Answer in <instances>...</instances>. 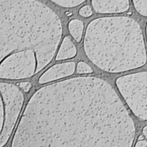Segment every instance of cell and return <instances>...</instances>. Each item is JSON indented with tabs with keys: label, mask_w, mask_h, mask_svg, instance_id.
Masks as SVG:
<instances>
[{
	"label": "cell",
	"mask_w": 147,
	"mask_h": 147,
	"mask_svg": "<svg viewBox=\"0 0 147 147\" xmlns=\"http://www.w3.org/2000/svg\"><path fill=\"white\" fill-rule=\"evenodd\" d=\"M93 72L92 68L86 63L83 61H80L77 64V72L79 74H91Z\"/></svg>",
	"instance_id": "13"
},
{
	"label": "cell",
	"mask_w": 147,
	"mask_h": 147,
	"mask_svg": "<svg viewBox=\"0 0 147 147\" xmlns=\"http://www.w3.org/2000/svg\"><path fill=\"white\" fill-rule=\"evenodd\" d=\"M62 34L61 20L37 0H1V61L14 51L32 50L36 72L52 59Z\"/></svg>",
	"instance_id": "2"
},
{
	"label": "cell",
	"mask_w": 147,
	"mask_h": 147,
	"mask_svg": "<svg viewBox=\"0 0 147 147\" xmlns=\"http://www.w3.org/2000/svg\"><path fill=\"white\" fill-rule=\"evenodd\" d=\"M36 56L32 50L14 52L1 61V78L21 79L31 77L36 72Z\"/></svg>",
	"instance_id": "6"
},
{
	"label": "cell",
	"mask_w": 147,
	"mask_h": 147,
	"mask_svg": "<svg viewBox=\"0 0 147 147\" xmlns=\"http://www.w3.org/2000/svg\"><path fill=\"white\" fill-rule=\"evenodd\" d=\"M56 5L67 8L76 7L86 0H50Z\"/></svg>",
	"instance_id": "11"
},
{
	"label": "cell",
	"mask_w": 147,
	"mask_h": 147,
	"mask_svg": "<svg viewBox=\"0 0 147 147\" xmlns=\"http://www.w3.org/2000/svg\"><path fill=\"white\" fill-rule=\"evenodd\" d=\"M77 51L71 40L69 37H65L59 47L55 57L56 61L66 60L74 57Z\"/></svg>",
	"instance_id": "9"
},
{
	"label": "cell",
	"mask_w": 147,
	"mask_h": 147,
	"mask_svg": "<svg viewBox=\"0 0 147 147\" xmlns=\"http://www.w3.org/2000/svg\"><path fill=\"white\" fill-rule=\"evenodd\" d=\"M116 84L133 114L140 119L147 120V71L119 77Z\"/></svg>",
	"instance_id": "4"
},
{
	"label": "cell",
	"mask_w": 147,
	"mask_h": 147,
	"mask_svg": "<svg viewBox=\"0 0 147 147\" xmlns=\"http://www.w3.org/2000/svg\"><path fill=\"white\" fill-rule=\"evenodd\" d=\"M75 71L74 62H65L55 64L44 72L39 79V83L44 84L72 75Z\"/></svg>",
	"instance_id": "7"
},
{
	"label": "cell",
	"mask_w": 147,
	"mask_h": 147,
	"mask_svg": "<svg viewBox=\"0 0 147 147\" xmlns=\"http://www.w3.org/2000/svg\"><path fill=\"white\" fill-rule=\"evenodd\" d=\"M143 134L145 136V137H146V138L147 139V125L145 126L144 128H143Z\"/></svg>",
	"instance_id": "17"
},
{
	"label": "cell",
	"mask_w": 147,
	"mask_h": 147,
	"mask_svg": "<svg viewBox=\"0 0 147 147\" xmlns=\"http://www.w3.org/2000/svg\"><path fill=\"white\" fill-rule=\"evenodd\" d=\"M79 14L84 17H89L92 14V10L91 7L88 5H85L80 8L79 10Z\"/></svg>",
	"instance_id": "14"
},
{
	"label": "cell",
	"mask_w": 147,
	"mask_h": 147,
	"mask_svg": "<svg viewBox=\"0 0 147 147\" xmlns=\"http://www.w3.org/2000/svg\"><path fill=\"white\" fill-rule=\"evenodd\" d=\"M145 36H146V42H147V23L145 25Z\"/></svg>",
	"instance_id": "18"
},
{
	"label": "cell",
	"mask_w": 147,
	"mask_h": 147,
	"mask_svg": "<svg viewBox=\"0 0 147 147\" xmlns=\"http://www.w3.org/2000/svg\"><path fill=\"white\" fill-rule=\"evenodd\" d=\"M1 100L4 106V121L1 129V147L9 139L16 123L24 102V95L20 90L12 84L1 83Z\"/></svg>",
	"instance_id": "5"
},
{
	"label": "cell",
	"mask_w": 147,
	"mask_h": 147,
	"mask_svg": "<svg viewBox=\"0 0 147 147\" xmlns=\"http://www.w3.org/2000/svg\"><path fill=\"white\" fill-rule=\"evenodd\" d=\"M134 136L133 120L110 84L82 76L32 95L12 147H131Z\"/></svg>",
	"instance_id": "1"
},
{
	"label": "cell",
	"mask_w": 147,
	"mask_h": 147,
	"mask_svg": "<svg viewBox=\"0 0 147 147\" xmlns=\"http://www.w3.org/2000/svg\"><path fill=\"white\" fill-rule=\"evenodd\" d=\"M135 147H147V141L144 139H140L137 142Z\"/></svg>",
	"instance_id": "16"
},
{
	"label": "cell",
	"mask_w": 147,
	"mask_h": 147,
	"mask_svg": "<svg viewBox=\"0 0 147 147\" xmlns=\"http://www.w3.org/2000/svg\"><path fill=\"white\" fill-rule=\"evenodd\" d=\"M69 30L76 41L80 42L84 31V24L79 20H72L69 23Z\"/></svg>",
	"instance_id": "10"
},
{
	"label": "cell",
	"mask_w": 147,
	"mask_h": 147,
	"mask_svg": "<svg viewBox=\"0 0 147 147\" xmlns=\"http://www.w3.org/2000/svg\"><path fill=\"white\" fill-rule=\"evenodd\" d=\"M135 10L141 16L147 17V0H132Z\"/></svg>",
	"instance_id": "12"
},
{
	"label": "cell",
	"mask_w": 147,
	"mask_h": 147,
	"mask_svg": "<svg viewBox=\"0 0 147 147\" xmlns=\"http://www.w3.org/2000/svg\"><path fill=\"white\" fill-rule=\"evenodd\" d=\"M18 86L24 92H28L31 88V84L29 82H20L18 83Z\"/></svg>",
	"instance_id": "15"
},
{
	"label": "cell",
	"mask_w": 147,
	"mask_h": 147,
	"mask_svg": "<svg viewBox=\"0 0 147 147\" xmlns=\"http://www.w3.org/2000/svg\"><path fill=\"white\" fill-rule=\"evenodd\" d=\"M129 0H92L95 11L101 14H118L127 11Z\"/></svg>",
	"instance_id": "8"
},
{
	"label": "cell",
	"mask_w": 147,
	"mask_h": 147,
	"mask_svg": "<svg viewBox=\"0 0 147 147\" xmlns=\"http://www.w3.org/2000/svg\"><path fill=\"white\" fill-rule=\"evenodd\" d=\"M84 48L94 64L108 72L138 68L147 61L142 29L129 17H105L91 21L85 33Z\"/></svg>",
	"instance_id": "3"
}]
</instances>
